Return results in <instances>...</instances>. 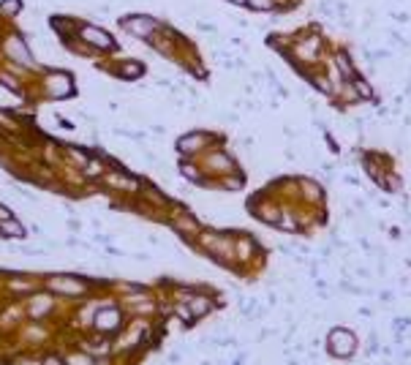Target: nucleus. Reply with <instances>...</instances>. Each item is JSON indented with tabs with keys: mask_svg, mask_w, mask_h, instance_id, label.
Returning <instances> with one entry per match:
<instances>
[{
	"mask_svg": "<svg viewBox=\"0 0 411 365\" xmlns=\"http://www.w3.org/2000/svg\"><path fill=\"white\" fill-rule=\"evenodd\" d=\"M180 172H183L191 182H207L204 180V169H202V164H193V158H185L183 164H180Z\"/></svg>",
	"mask_w": 411,
	"mask_h": 365,
	"instance_id": "obj_18",
	"label": "nucleus"
},
{
	"mask_svg": "<svg viewBox=\"0 0 411 365\" xmlns=\"http://www.w3.org/2000/svg\"><path fill=\"white\" fill-rule=\"evenodd\" d=\"M327 60L341 71V77L346 79V82H352V79H357L363 71H360V66H357V57H354V52L349 49L346 44H338L329 49V55H327Z\"/></svg>",
	"mask_w": 411,
	"mask_h": 365,
	"instance_id": "obj_7",
	"label": "nucleus"
},
{
	"mask_svg": "<svg viewBox=\"0 0 411 365\" xmlns=\"http://www.w3.org/2000/svg\"><path fill=\"white\" fill-rule=\"evenodd\" d=\"M329 349H332V355H338V357H349L354 349H357V341H354V335L349 333V330H335V333H329Z\"/></svg>",
	"mask_w": 411,
	"mask_h": 365,
	"instance_id": "obj_12",
	"label": "nucleus"
},
{
	"mask_svg": "<svg viewBox=\"0 0 411 365\" xmlns=\"http://www.w3.org/2000/svg\"><path fill=\"white\" fill-rule=\"evenodd\" d=\"M0 218H3V221H8V218H11V216H8V210H3V207H0Z\"/></svg>",
	"mask_w": 411,
	"mask_h": 365,
	"instance_id": "obj_25",
	"label": "nucleus"
},
{
	"mask_svg": "<svg viewBox=\"0 0 411 365\" xmlns=\"http://www.w3.org/2000/svg\"><path fill=\"white\" fill-rule=\"evenodd\" d=\"M280 213H283V205L278 202V199H267V196H254V202H251V216L256 218V221H262V224H270V227H278V221H280Z\"/></svg>",
	"mask_w": 411,
	"mask_h": 365,
	"instance_id": "obj_8",
	"label": "nucleus"
},
{
	"mask_svg": "<svg viewBox=\"0 0 411 365\" xmlns=\"http://www.w3.org/2000/svg\"><path fill=\"white\" fill-rule=\"evenodd\" d=\"M0 232H3V234H11V237H22V234H25V229L19 227V224H14L11 218L0 224Z\"/></svg>",
	"mask_w": 411,
	"mask_h": 365,
	"instance_id": "obj_22",
	"label": "nucleus"
},
{
	"mask_svg": "<svg viewBox=\"0 0 411 365\" xmlns=\"http://www.w3.org/2000/svg\"><path fill=\"white\" fill-rule=\"evenodd\" d=\"M297 188H300V202H305L308 207H321L324 205V191L316 180L311 178H297Z\"/></svg>",
	"mask_w": 411,
	"mask_h": 365,
	"instance_id": "obj_11",
	"label": "nucleus"
},
{
	"mask_svg": "<svg viewBox=\"0 0 411 365\" xmlns=\"http://www.w3.org/2000/svg\"><path fill=\"white\" fill-rule=\"evenodd\" d=\"M229 6H234V8H248V0H224Z\"/></svg>",
	"mask_w": 411,
	"mask_h": 365,
	"instance_id": "obj_24",
	"label": "nucleus"
},
{
	"mask_svg": "<svg viewBox=\"0 0 411 365\" xmlns=\"http://www.w3.org/2000/svg\"><path fill=\"white\" fill-rule=\"evenodd\" d=\"M115 74H117L120 79H139V77L144 74V63H142V60H123V63H117Z\"/></svg>",
	"mask_w": 411,
	"mask_h": 365,
	"instance_id": "obj_15",
	"label": "nucleus"
},
{
	"mask_svg": "<svg viewBox=\"0 0 411 365\" xmlns=\"http://www.w3.org/2000/svg\"><path fill=\"white\" fill-rule=\"evenodd\" d=\"M262 256H265V251L256 243V237H251V234H234V259H237V265H254Z\"/></svg>",
	"mask_w": 411,
	"mask_h": 365,
	"instance_id": "obj_9",
	"label": "nucleus"
},
{
	"mask_svg": "<svg viewBox=\"0 0 411 365\" xmlns=\"http://www.w3.org/2000/svg\"><path fill=\"white\" fill-rule=\"evenodd\" d=\"M49 283H52V289L60 292V294H85V292H88L85 281H79V278H52Z\"/></svg>",
	"mask_w": 411,
	"mask_h": 365,
	"instance_id": "obj_14",
	"label": "nucleus"
},
{
	"mask_svg": "<svg viewBox=\"0 0 411 365\" xmlns=\"http://www.w3.org/2000/svg\"><path fill=\"white\" fill-rule=\"evenodd\" d=\"M329 49H332V44H329L324 28H321L319 22H308V25H303V28L294 30V44H291L289 55L283 60L289 63V68L300 79H305L314 68L324 66Z\"/></svg>",
	"mask_w": 411,
	"mask_h": 365,
	"instance_id": "obj_1",
	"label": "nucleus"
},
{
	"mask_svg": "<svg viewBox=\"0 0 411 365\" xmlns=\"http://www.w3.org/2000/svg\"><path fill=\"white\" fill-rule=\"evenodd\" d=\"M44 365H60V363H57V360H52V357H49V360H46Z\"/></svg>",
	"mask_w": 411,
	"mask_h": 365,
	"instance_id": "obj_26",
	"label": "nucleus"
},
{
	"mask_svg": "<svg viewBox=\"0 0 411 365\" xmlns=\"http://www.w3.org/2000/svg\"><path fill=\"white\" fill-rule=\"evenodd\" d=\"M278 0H248V11L254 14H275Z\"/></svg>",
	"mask_w": 411,
	"mask_h": 365,
	"instance_id": "obj_21",
	"label": "nucleus"
},
{
	"mask_svg": "<svg viewBox=\"0 0 411 365\" xmlns=\"http://www.w3.org/2000/svg\"><path fill=\"white\" fill-rule=\"evenodd\" d=\"M199 240V245H202V251L210 256V259H216L218 265H224V268H234L237 265V259H234V234H227V232H218V229H202V234L196 237Z\"/></svg>",
	"mask_w": 411,
	"mask_h": 365,
	"instance_id": "obj_2",
	"label": "nucleus"
},
{
	"mask_svg": "<svg viewBox=\"0 0 411 365\" xmlns=\"http://www.w3.org/2000/svg\"><path fill=\"white\" fill-rule=\"evenodd\" d=\"M265 44H267L270 52L280 55V57H286L289 49H291V44H294V30H273L270 36H265Z\"/></svg>",
	"mask_w": 411,
	"mask_h": 365,
	"instance_id": "obj_13",
	"label": "nucleus"
},
{
	"mask_svg": "<svg viewBox=\"0 0 411 365\" xmlns=\"http://www.w3.org/2000/svg\"><path fill=\"white\" fill-rule=\"evenodd\" d=\"M95 324H98V330H112V327H117L120 324V311L117 308H109V311H101L98 317H95Z\"/></svg>",
	"mask_w": 411,
	"mask_h": 365,
	"instance_id": "obj_20",
	"label": "nucleus"
},
{
	"mask_svg": "<svg viewBox=\"0 0 411 365\" xmlns=\"http://www.w3.org/2000/svg\"><path fill=\"white\" fill-rule=\"evenodd\" d=\"M202 156H204V158H202V169H204V175L227 178V175H231V172L240 169L237 161L231 158V153H227V150H204Z\"/></svg>",
	"mask_w": 411,
	"mask_h": 365,
	"instance_id": "obj_6",
	"label": "nucleus"
},
{
	"mask_svg": "<svg viewBox=\"0 0 411 365\" xmlns=\"http://www.w3.org/2000/svg\"><path fill=\"white\" fill-rule=\"evenodd\" d=\"M46 88H49L52 98H66L74 93V77L68 71H52L46 79Z\"/></svg>",
	"mask_w": 411,
	"mask_h": 365,
	"instance_id": "obj_10",
	"label": "nucleus"
},
{
	"mask_svg": "<svg viewBox=\"0 0 411 365\" xmlns=\"http://www.w3.org/2000/svg\"><path fill=\"white\" fill-rule=\"evenodd\" d=\"M221 142H224V139L213 137V134H207V131H191V134H183V137L178 139V150L183 153L185 158H196V156H202L204 150L218 147Z\"/></svg>",
	"mask_w": 411,
	"mask_h": 365,
	"instance_id": "obj_5",
	"label": "nucleus"
},
{
	"mask_svg": "<svg viewBox=\"0 0 411 365\" xmlns=\"http://www.w3.org/2000/svg\"><path fill=\"white\" fill-rule=\"evenodd\" d=\"M19 8V0H6V6H3V11H17Z\"/></svg>",
	"mask_w": 411,
	"mask_h": 365,
	"instance_id": "obj_23",
	"label": "nucleus"
},
{
	"mask_svg": "<svg viewBox=\"0 0 411 365\" xmlns=\"http://www.w3.org/2000/svg\"><path fill=\"white\" fill-rule=\"evenodd\" d=\"M188 308H191L193 319H199V317H204V314L213 308V300H210V297H202V294H193V297L188 300Z\"/></svg>",
	"mask_w": 411,
	"mask_h": 365,
	"instance_id": "obj_19",
	"label": "nucleus"
},
{
	"mask_svg": "<svg viewBox=\"0 0 411 365\" xmlns=\"http://www.w3.org/2000/svg\"><path fill=\"white\" fill-rule=\"evenodd\" d=\"M354 82V88H357V93H360V98H363V104H376L379 101V93H376V88L367 82L365 74H360L357 79H352Z\"/></svg>",
	"mask_w": 411,
	"mask_h": 365,
	"instance_id": "obj_16",
	"label": "nucleus"
},
{
	"mask_svg": "<svg viewBox=\"0 0 411 365\" xmlns=\"http://www.w3.org/2000/svg\"><path fill=\"white\" fill-rule=\"evenodd\" d=\"M120 28H123L128 36H134L139 41L150 44V39L158 33L161 22H158L155 17H150V14H128V17H120Z\"/></svg>",
	"mask_w": 411,
	"mask_h": 365,
	"instance_id": "obj_3",
	"label": "nucleus"
},
{
	"mask_svg": "<svg viewBox=\"0 0 411 365\" xmlns=\"http://www.w3.org/2000/svg\"><path fill=\"white\" fill-rule=\"evenodd\" d=\"M6 52H8L14 60H22V63H30V66H33V57H30V52L25 49L22 39H17V36H14V39L6 44Z\"/></svg>",
	"mask_w": 411,
	"mask_h": 365,
	"instance_id": "obj_17",
	"label": "nucleus"
},
{
	"mask_svg": "<svg viewBox=\"0 0 411 365\" xmlns=\"http://www.w3.org/2000/svg\"><path fill=\"white\" fill-rule=\"evenodd\" d=\"M77 39H79V44L90 46L93 52H104V55H112V52H115V39H112V33H106V30L98 28V25L82 22L79 30H77Z\"/></svg>",
	"mask_w": 411,
	"mask_h": 365,
	"instance_id": "obj_4",
	"label": "nucleus"
}]
</instances>
